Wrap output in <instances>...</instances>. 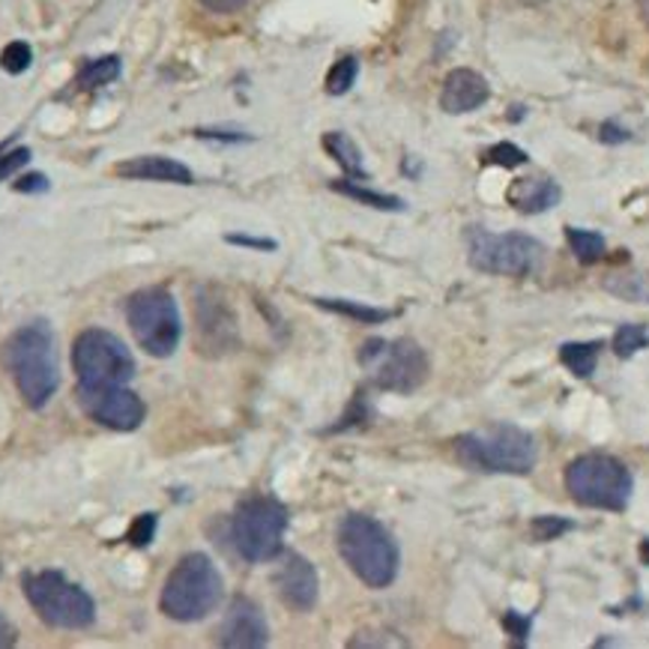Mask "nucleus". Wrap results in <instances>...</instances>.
<instances>
[{"label": "nucleus", "instance_id": "nucleus-36", "mask_svg": "<svg viewBox=\"0 0 649 649\" xmlns=\"http://www.w3.org/2000/svg\"><path fill=\"white\" fill-rule=\"evenodd\" d=\"M48 179L45 174H24V177L15 179V192H27V195H39V192H48Z\"/></svg>", "mask_w": 649, "mask_h": 649}, {"label": "nucleus", "instance_id": "nucleus-33", "mask_svg": "<svg viewBox=\"0 0 649 649\" xmlns=\"http://www.w3.org/2000/svg\"><path fill=\"white\" fill-rule=\"evenodd\" d=\"M503 626H506V631L512 635V638L526 640V635H530V626H533V619H530V616L515 614V611H506Z\"/></svg>", "mask_w": 649, "mask_h": 649}, {"label": "nucleus", "instance_id": "nucleus-40", "mask_svg": "<svg viewBox=\"0 0 649 649\" xmlns=\"http://www.w3.org/2000/svg\"><path fill=\"white\" fill-rule=\"evenodd\" d=\"M640 560L649 566V538H644V542H640Z\"/></svg>", "mask_w": 649, "mask_h": 649}, {"label": "nucleus", "instance_id": "nucleus-6", "mask_svg": "<svg viewBox=\"0 0 649 649\" xmlns=\"http://www.w3.org/2000/svg\"><path fill=\"white\" fill-rule=\"evenodd\" d=\"M24 595L34 607L45 626L69 628H90L96 619V605L79 583L67 581L60 571H36V575H24Z\"/></svg>", "mask_w": 649, "mask_h": 649}, {"label": "nucleus", "instance_id": "nucleus-24", "mask_svg": "<svg viewBox=\"0 0 649 649\" xmlns=\"http://www.w3.org/2000/svg\"><path fill=\"white\" fill-rule=\"evenodd\" d=\"M120 76V57H100V60H90L88 67L79 72V88L81 90H96L112 84Z\"/></svg>", "mask_w": 649, "mask_h": 649}, {"label": "nucleus", "instance_id": "nucleus-31", "mask_svg": "<svg viewBox=\"0 0 649 649\" xmlns=\"http://www.w3.org/2000/svg\"><path fill=\"white\" fill-rule=\"evenodd\" d=\"M27 162H31V150H27V147L7 150V144H0V179L12 177V174L22 171Z\"/></svg>", "mask_w": 649, "mask_h": 649}, {"label": "nucleus", "instance_id": "nucleus-20", "mask_svg": "<svg viewBox=\"0 0 649 649\" xmlns=\"http://www.w3.org/2000/svg\"><path fill=\"white\" fill-rule=\"evenodd\" d=\"M314 303L321 305V309H326V312L345 314V317H350V321H357V324H366V326L386 324V321L392 317V312H386V309H371V305H359V303H354V300H333V297H317Z\"/></svg>", "mask_w": 649, "mask_h": 649}, {"label": "nucleus", "instance_id": "nucleus-32", "mask_svg": "<svg viewBox=\"0 0 649 649\" xmlns=\"http://www.w3.org/2000/svg\"><path fill=\"white\" fill-rule=\"evenodd\" d=\"M228 243H231V246L255 248V252H276V248H279L276 240H267V236H248V234H228Z\"/></svg>", "mask_w": 649, "mask_h": 649}, {"label": "nucleus", "instance_id": "nucleus-10", "mask_svg": "<svg viewBox=\"0 0 649 649\" xmlns=\"http://www.w3.org/2000/svg\"><path fill=\"white\" fill-rule=\"evenodd\" d=\"M285 530H288V509L267 497H252L240 503L231 521V538L240 557H246L248 563L279 560L285 551Z\"/></svg>", "mask_w": 649, "mask_h": 649}, {"label": "nucleus", "instance_id": "nucleus-35", "mask_svg": "<svg viewBox=\"0 0 649 649\" xmlns=\"http://www.w3.org/2000/svg\"><path fill=\"white\" fill-rule=\"evenodd\" d=\"M204 10L216 12V15H234V12L246 10L248 0H198Z\"/></svg>", "mask_w": 649, "mask_h": 649}, {"label": "nucleus", "instance_id": "nucleus-1", "mask_svg": "<svg viewBox=\"0 0 649 649\" xmlns=\"http://www.w3.org/2000/svg\"><path fill=\"white\" fill-rule=\"evenodd\" d=\"M7 369L31 410H43L60 383L55 357V333L45 321L24 324L7 341Z\"/></svg>", "mask_w": 649, "mask_h": 649}, {"label": "nucleus", "instance_id": "nucleus-16", "mask_svg": "<svg viewBox=\"0 0 649 649\" xmlns=\"http://www.w3.org/2000/svg\"><path fill=\"white\" fill-rule=\"evenodd\" d=\"M509 204L518 213H545L551 207H557L563 198V189L551 177H521L515 179L509 192H506Z\"/></svg>", "mask_w": 649, "mask_h": 649}, {"label": "nucleus", "instance_id": "nucleus-11", "mask_svg": "<svg viewBox=\"0 0 649 649\" xmlns=\"http://www.w3.org/2000/svg\"><path fill=\"white\" fill-rule=\"evenodd\" d=\"M72 366L84 386L129 383L135 378V359L129 347L108 329H84L72 345Z\"/></svg>", "mask_w": 649, "mask_h": 649}, {"label": "nucleus", "instance_id": "nucleus-41", "mask_svg": "<svg viewBox=\"0 0 649 649\" xmlns=\"http://www.w3.org/2000/svg\"><path fill=\"white\" fill-rule=\"evenodd\" d=\"M521 3H526V7H536V3H545V0H521Z\"/></svg>", "mask_w": 649, "mask_h": 649}, {"label": "nucleus", "instance_id": "nucleus-8", "mask_svg": "<svg viewBox=\"0 0 649 649\" xmlns=\"http://www.w3.org/2000/svg\"><path fill=\"white\" fill-rule=\"evenodd\" d=\"M126 321L138 345L144 347V354L157 359L171 357L183 336L179 324V309L174 297L165 288H144L129 297L126 303Z\"/></svg>", "mask_w": 649, "mask_h": 649}, {"label": "nucleus", "instance_id": "nucleus-38", "mask_svg": "<svg viewBox=\"0 0 649 649\" xmlns=\"http://www.w3.org/2000/svg\"><path fill=\"white\" fill-rule=\"evenodd\" d=\"M15 640H19V635H15V628L10 626V619L0 616V649L15 647Z\"/></svg>", "mask_w": 649, "mask_h": 649}, {"label": "nucleus", "instance_id": "nucleus-4", "mask_svg": "<svg viewBox=\"0 0 649 649\" xmlns=\"http://www.w3.org/2000/svg\"><path fill=\"white\" fill-rule=\"evenodd\" d=\"M222 575L207 554H186L171 569L159 607L177 623H198L222 602Z\"/></svg>", "mask_w": 649, "mask_h": 649}, {"label": "nucleus", "instance_id": "nucleus-13", "mask_svg": "<svg viewBox=\"0 0 649 649\" xmlns=\"http://www.w3.org/2000/svg\"><path fill=\"white\" fill-rule=\"evenodd\" d=\"M219 644L228 649H260L269 644L267 616L252 599H234L219 626Z\"/></svg>", "mask_w": 649, "mask_h": 649}, {"label": "nucleus", "instance_id": "nucleus-7", "mask_svg": "<svg viewBox=\"0 0 649 649\" xmlns=\"http://www.w3.org/2000/svg\"><path fill=\"white\" fill-rule=\"evenodd\" d=\"M467 258L471 267L488 276H533L542 260L545 246L530 234H491L485 228L467 231Z\"/></svg>", "mask_w": 649, "mask_h": 649}, {"label": "nucleus", "instance_id": "nucleus-37", "mask_svg": "<svg viewBox=\"0 0 649 649\" xmlns=\"http://www.w3.org/2000/svg\"><path fill=\"white\" fill-rule=\"evenodd\" d=\"M198 138H213V141H231V144H236V141H246L248 135L243 132H222V129H198Z\"/></svg>", "mask_w": 649, "mask_h": 649}, {"label": "nucleus", "instance_id": "nucleus-23", "mask_svg": "<svg viewBox=\"0 0 649 649\" xmlns=\"http://www.w3.org/2000/svg\"><path fill=\"white\" fill-rule=\"evenodd\" d=\"M605 291L623 297L628 303H649V276H644V273H616L605 281Z\"/></svg>", "mask_w": 649, "mask_h": 649}, {"label": "nucleus", "instance_id": "nucleus-3", "mask_svg": "<svg viewBox=\"0 0 649 649\" xmlns=\"http://www.w3.org/2000/svg\"><path fill=\"white\" fill-rule=\"evenodd\" d=\"M455 455L464 467L482 473L526 476L538 461L536 437L518 426H488L455 440Z\"/></svg>", "mask_w": 649, "mask_h": 649}, {"label": "nucleus", "instance_id": "nucleus-21", "mask_svg": "<svg viewBox=\"0 0 649 649\" xmlns=\"http://www.w3.org/2000/svg\"><path fill=\"white\" fill-rule=\"evenodd\" d=\"M566 243H569L571 255L581 260V264H599V260L605 258V236L595 234V231H583V228H566Z\"/></svg>", "mask_w": 649, "mask_h": 649}, {"label": "nucleus", "instance_id": "nucleus-17", "mask_svg": "<svg viewBox=\"0 0 649 649\" xmlns=\"http://www.w3.org/2000/svg\"><path fill=\"white\" fill-rule=\"evenodd\" d=\"M114 171L126 179H153V183H179V186H189L192 171L169 157H135L126 162H117Z\"/></svg>", "mask_w": 649, "mask_h": 649}, {"label": "nucleus", "instance_id": "nucleus-22", "mask_svg": "<svg viewBox=\"0 0 649 649\" xmlns=\"http://www.w3.org/2000/svg\"><path fill=\"white\" fill-rule=\"evenodd\" d=\"M333 189L338 195H347V198H354L359 204H369L374 210H392V213H402L404 201L402 198H395V195H383V192L366 189V186H359L357 179H336L333 183Z\"/></svg>", "mask_w": 649, "mask_h": 649}, {"label": "nucleus", "instance_id": "nucleus-30", "mask_svg": "<svg viewBox=\"0 0 649 649\" xmlns=\"http://www.w3.org/2000/svg\"><path fill=\"white\" fill-rule=\"evenodd\" d=\"M157 524H159V518L153 515V512L135 518L132 526H129V533H126L129 545H135V548H147V545L153 542V536H157Z\"/></svg>", "mask_w": 649, "mask_h": 649}, {"label": "nucleus", "instance_id": "nucleus-19", "mask_svg": "<svg viewBox=\"0 0 649 649\" xmlns=\"http://www.w3.org/2000/svg\"><path fill=\"white\" fill-rule=\"evenodd\" d=\"M324 147L329 157L336 159L341 171H345L350 179H366V165H362V153L359 147L347 138L345 132H326L324 135Z\"/></svg>", "mask_w": 649, "mask_h": 649}, {"label": "nucleus", "instance_id": "nucleus-39", "mask_svg": "<svg viewBox=\"0 0 649 649\" xmlns=\"http://www.w3.org/2000/svg\"><path fill=\"white\" fill-rule=\"evenodd\" d=\"M638 3V12H640V19H644V24L649 27V0H635Z\"/></svg>", "mask_w": 649, "mask_h": 649}, {"label": "nucleus", "instance_id": "nucleus-12", "mask_svg": "<svg viewBox=\"0 0 649 649\" xmlns=\"http://www.w3.org/2000/svg\"><path fill=\"white\" fill-rule=\"evenodd\" d=\"M79 402L90 419L112 431H135L147 416L144 402L129 390V383H108V386L79 383Z\"/></svg>", "mask_w": 649, "mask_h": 649}, {"label": "nucleus", "instance_id": "nucleus-14", "mask_svg": "<svg viewBox=\"0 0 649 649\" xmlns=\"http://www.w3.org/2000/svg\"><path fill=\"white\" fill-rule=\"evenodd\" d=\"M273 581H276V590L285 605L309 611L317 602V571L297 551H281V563Z\"/></svg>", "mask_w": 649, "mask_h": 649}, {"label": "nucleus", "instance_id": "nucleus-29", "mask_svg": "<svg viewBox=\"0 0 649 649\" xmlns=\"http://www.w3.org/2000/svg\"><path fill=\"white\" fill-rule=\"evenodd\" d=\"M482 162H485V165H500V169H518V165H524L526 162V153L521 147L503 141V144L488 147V153L482 157Z\"/></svg>", "mask_w": 649, "mask_h": 649}, {"label": "nucleus", "instance_id": "nucleus-27", "mask_svg": "<svg viewBox=\"0 0 649 649\" xmlns=\"http://www.w3.org/2000/svg\"><path fill=\"white\" fill-rule=\"evenodd\" d=\"M569 530H575V521L560 515H538L530 521V533L536 542H554V538L566 536Z\"/></svg>", "mask_w": 649, "mask_h": 649}, {"label": "nucleus", "instance_id": "nucleus-9", "mask_svg": "<svg viewBox=\"0 0 649 649\" xmlns=\"http://www.w3.org/2000/svg\"><path fill=\"white\" fill-rule=\"evenodd\" d=\"M359 366L381 390L407 392L419 390L428 378V357L410 338H371L359 347Z\"/></svg>", "mask_w": 649, "mask_h": 649}, {"label": "nucleus", "instance_id": "nucleus-25", "mask_svg": "<svg viewBox=\"0 0 649 649\" xmlns=\"http://www.w3.org/2000/svg\"><path fill=\"white\" fill-rule=\"evenodd\" d=\"M644 347H649L647 326L626 324L614 333V354L619 359H631L635 354H640Z\"/></svg>", "mask_w": 649, "mask_h": 649}, {"label": "nucleus", "instance_id": "nucleus-5", "mask_svg": "<svg viewBox=\"0 0 649 649\" xmlns=\"http://www.w3.org/2000/svg\"><path fill=\"white\" fill-rule=\"evenodd\" d=\"M566 491L578 506L605 509V512H626L635 479L626 464L607 452H587L569 461L566 467Z\"/></svg>", "mask_w": 649, "mask_h": 649}, {"label": "nucleus", "instance_id": "nucleus-18", "mask_svg": "<svg viewBox=\"0 0 649 649\" xmlns=\"http://www.w3.org/2000/svg\"><path fill=\"white\" fill-rule=\"evenodd\" d=\"M599 354H602V341H566L560 347V362L575 374V378H593L595 366H599Z\"/></svg>", "mask_w": 649, "mask_h": 649}, {"label": "nucleus", "instance_id": "nucleus-34", "mask_svg": "<svg viewBox=\"0 0 649 649\" xmlns=\"http://www.w3.org/2000/svg\"><path fill=\"white\" fill-rule=\"evenodd\" d=\"M599 138H602V144H626L628 138H631V132H628L626 126H619L616 120H605L602 124V129H599Z\"/></svg>", "mask_w": 649, "mask_h": 649}, {"label": "nucleus", "instance_id": "nucleus-2", "mask_svg": "<svg viewBox=\"0 0 649 649\" xmlns=\"http://www.w3.org/2000/svg\"><path fill=\"white\" fill-rule=\"evenodd\" d=\"M338 554L347 569L357 575L369 590H386L398 578V545L390 530L362 512H350L338 524Z\"/></svg>", "mask_w": 649, "mask_h": 649}, {"label": "nucleus", "instance_id": "nucleus-15", "mask_svg": "<svg viewBox=\"0 0 649 649\" xmlns=\"http://www.w3.org/2000/svg\"><path fill=\"white\" fill-rule=\"evenodd\" d=\"M491 96L485 76L476 69H452L440 90V108L447 114H471Z\"/></svg>", "mask_w": 649, "mask_h": 649}, {"label": "nucleus", "instance_id": "nucleus-28", "mask_svg": "<svg viewBox=\"0 0 649 649\" xmlns=\"http://www.w3.org/2000/svg\"><path fill=\"white\" fill-rule=\"evenodd\" d=\"M31 63H34V51L27 43H10L0 51V67L7 69L10 76H22Z\"/></svg>", "mask_w": 649, "mask_h": 649}, {"label": "nucleus", "instance_id": "nucleus-26", "mask_svg": "<svg viewBox=\"0 0 649 649\" xmlns=\"http://www.w3.org/2000/svg\"><path fill=\"white\" fill-rule=\"evenodd\" d=\"M357 76H359L357 57H341L336 67L329 69V76H326V93L341 96V93H347V90L354 88Z\"/></svg>", "mask_w": 649, "mask_h": 649}]
</instances>
